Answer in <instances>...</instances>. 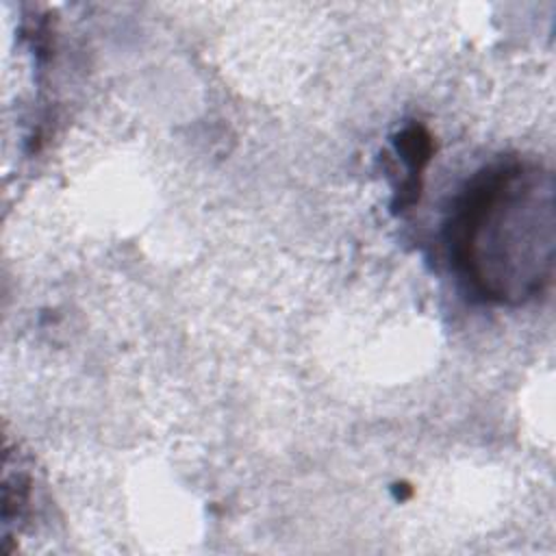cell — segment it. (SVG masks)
<instances>
[{
	"label": "cell",
	"mask_w": 556,
	"mask_h": 556,
	"mask_svg": "<svg viewBox=\"0 0 556 556\" xmlns=\"http://www.w3.org/2000/svg\"><path fill=\"white\" fill-rule=\"evenodd\" d=\"M450 258L484 300L519 304L552 282L554 180L539 163L486 167L460 193L447 222Z\"/></svg>",
	"instance_id": "1"
}]
</instances>
